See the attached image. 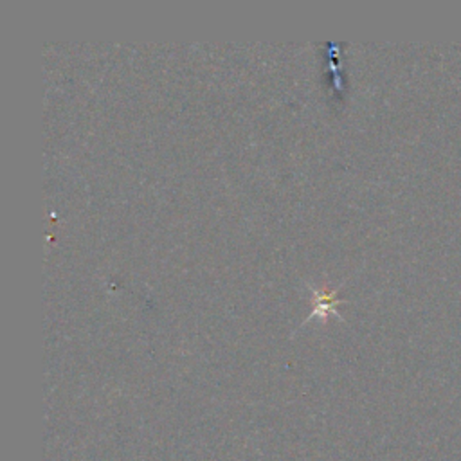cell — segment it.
I'll use <instances>...</instances> for the list:
<instances>
[{
    "label": "cell",
    "instance_id": "1",
    "mask_svg": "<svg viewBox=\"0 0 461 461\" xmlns=\"http://www.w3.org/2000/svg\"><path fill=\"white\" fill-rule=\"evenodd\" d=\"M335 292L337 290H317V288H313V295H315L313 297V312H312V315L308 319H312L315 315L324 317L330 312L339 317L335 306L340 304V301L335 297Z\"/></svg>",
    "mask_w": 461,
    "mask_h": 461
}]
</instances>
